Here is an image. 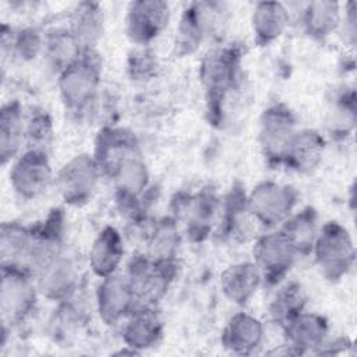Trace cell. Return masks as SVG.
Listing matches in <instances>:
<instances>
[{"mask_svg": "<svg viewBox=\"0 0 357 357\" xmlns=\"http://www.w3.org/2000/svg\"><path fill=\"white\" fill-rule=\"evenodd\" d=\"M103 10L99 3L81 1L70 15L68 29L84 49H95L103 33Z\"/></svg>", "mask_w": 357, "mask_h": 357, "instance_id": "obj_25", "label": "cell"}, {"mask_svg": "<svg viewBox=\"0 0 357 357\" xmlns=\"http://www.w3.org/2000/svg\"><path fill=\"white\" fill-rule=\"evenodd\" d=\"M298 257V251L282 229L258 237L252 245V258L261 272L262 283L269 286L280 283Z\"/></svg>", "mask_w": 357, "mask_h": 357, "instance_id": "obj_9", "label": "cell"}, {"mask_svg": "<svg viewBox=\"0 0 357 357\" xmlns=\"http://www.w3.org/2000/svg\"><path fill=\"white\" fill-rule=\"evenodd\" d=\"M38 287L26 269L15 265L1 266L0 312L1 328L22 324L35 310Z\"/></svg>", "mask_w": 357, "mask_h": 357, "instance_id": "obj_4", "label": "cell"}, {"mask_svg": "<svg viewBox=\"0 0 357 357\" xmlns=\"http://www.w3.org/2000/svg\"><path fill=\"white\" fill-rule=\"evenodd\" d=\"M298 192L293 185L272 180L259 181L247 194V206L255 222L275 227L286 222L294 212Z\"/></svg>", "mask_w": 357, "mask_h": 357, "instance_id": "obj_6", "label": "cell"}, {"mask_svg": "<svg viewBox=\"0 0 357 357\" xmlns=\"http://www.w3.org/2000/svg\"><path fill=\"white\" fill-rule=\"evenodd\" d=\"M248 218H252L247 206V192L238 184H234L225 201L223 219H222V236L244 241L245 236L250 233Z\"/></svg>", "mask_w": 357, "mask_h": 357, "instance_id": "obj_26", "label": "cell"}, {"mask_svg": "<svg viewBox=\"0 0 357 357\" xmlns=\"http://www.w3.org/2000/svg\"><path fill=\"white\" fill-rule=\"evenodd\" d=\"M342 8L337 1H310L301 15L304 33L314 40H325L339 29Z\"/></svg>", "mask_w": 357, "mask_h": 357, "instance_id": "obj_24", "label": "cell"}, {"mask_svg": "<svg viewBox=\"0 0 357 357\" xmlns=\"http://www.w3.org/2000/svg\"><path fill=\"white\" fill-rule=\"evenodd\" d=\"M339 29L342 31V36L344 38V43L354 46L356 43V3L349 1L344 6V11L340 15Z\"/></svg>", "mask_w": 357, "mask_h": 357, "instance_id": "obj_34", "label": "cell"}, {"mask_svg": "<svg viewBox=\"0 0 357 357\" xmlns=\"http://www.w3.org/2000/svg\"><path fill=\"white\" fill-rule=\"evenodd\" d=\"M54 181L53 169L45 149L28 148L20 153L10 169V184L24 199H35Z\"/></svg>", "mask_w": 357, "mask_h": 357, "instance_id": "obj_10", "label": "cell"}, {"mask_svg": "<svg viewBox=\"0 0 357 357\" xmlns=\"http://www.w3.org/2000/svg\"><path fill=\"white\" fill-rule=\"evenodd\" d=\"M100 75L102 63L95 49H84L75 61L63 68L57 86L66 110L75 116L88 112L96 100Z\"/></svg>", "mask_w": 357, "mask_h": 357, "instance_id": "obj_2", "label": "cell"}, {"mask_svg": "<svg viewBox=\"0 0 357 357\" xmlns=\"http://www.w3.org/2000/svg\"><path fill=\"white\" fill-rule=\"evenodd\" d=\"M177 211L185 219V231L192 243H202L212 231L213 218L218 211V197L209 187L178 201Z\"/></svg>", "mask_w": 357, "mask_h": 357, "instance_id": "obj_14", "label": "cell"}, {"mask_svg": "<svg viewBox=\"0 0 357 357\" xmlns=\"http://www.w3.org/2000/svg\"><path fill=\"white\" fill-rule=\"evenodd\" d=\"M241 57L237 45H227L211 50L201 61L199 77L206 91V114L213 126L222 123L225 99L238 84Z\"/></svg>", "mask_w": 357, "mask_h": 357, "instance_id": "obj_1", "label": "cell"}, {"mask_svg": "<svg viewBox=\"0 0 357 357\" xmlns=\"http://www.w3.org/2000/svg\"><path fill=\"white\" fill-rule=\"evenodd\" d=\"M297 132L296 116L284 103L269 105L259 117L258 144L271 166L283 165L289 146Z\"/></svg>", "mask_w": 357, "mask_h": 357, "instance_id": "obj_7", "label": "cell"}, {"mask_svg": "<svg viewBox=\"0 0 357 357\" xmlns=\"http://www.w3.org/2000/svg\"><path fill=\"white\" fill-rule=\"evenodd\" d=\"M180 247V231L176 219L166 216L152 229L146 241V255L153 261H174Z\"/></svg>", "mask_w": 357, "mask_h": 357, "instance_id": "obj_28", "label": "cell"}, {"mask_svg": "<svg viewBox=\"0 0 357 357\" xmlns=\"http://www.w3.org/2000/svg\"><path fill=\"white\" fill-rule=\"evenodd\" d=\"M178 271V262L153 261L146 254H135L127 265L126 278L130 280L138 305L155 307L167 293Z\"/></svg>", "mask_w": 357, "mask_h": 357, "instance_id": "obj_5", "label": "cell"}, {"mask_svg": "<svg viewBox=\"0 0 357 357\" xmlns=\"http://www.w3.org/2000/svg\"><path fill=\"white\" fill-rule=\"evenodd\" d=\"M127 318L123 329L126 347L139 353L159 343L163 335V321L152 305H137Z\"/></svg>", "mask_w": 357, "mask_h": 357, "instance_id": "obj_16", "label": "cell"}, {"mask_svg": "<svg viewBox=\"0 0 357 357\" xmlns=\"http://www.w3.org/2000/svg\"><path fill=\"white\" fill-rule=\"evenodd\" d=\"M264 324L248 312L234 314L222 331V346L238 356L254 353L264 342Z\"/></svg>", "mask_w": 357, "mask_h": 357, "instance_id": "obj_18", "label": "cell"}, {"mask_svg": "<svg viewBox=\"0 0 357 357\" xmlns=\"http://www.w3.org/2000/svg\"><path fill=\"white\" fill-rule=\"evenodd\" d=\"M282 331L293 353L303 354L305 351H317L325 343L329 324L324 315L304 310L286 324Z\"/></svg>", "mask_w": 357, "mask_h": 357, "instance_id": "obj_15", "label": "cell"}, {"mask_svg": "<svg viewBox=\"0 0 357 357\" xmlns=\"http://www.w3.org/2000/svg\"><path fill=\"white\" fill-rule=\"evenodd\" d=\"M261 284L262 276L254 261L233 264L220 275V290L236 305L248 304Z\"/></svg>", "mask_w": 357, "mask_h": 357, "instance_id": "obj_20", "label": "cell"}, {"mask_svg": "<svg viewBox=\"0 0 357 357\" xmlns=\"http://www.w3.org/2000/svg\"><path fill=\"white\" fill-rule=\"evenodd\" d=\"M350 346H353L350 339H347V337H337L333 342L324 343L315 353H319V354H339L340 351L347 350Z\"/></svg>", "mask_w": 357, "mask_h": 357, "instance_id": "obj_35", "label": "cell"}, {"mask_svg": "<svg viewBox=\"0 0 357 357\" xmlns=\"http://www.w3.org/2000/svg\"><path fill=\"white\" fill-rule=\"evenodd\" d=\"M43 50L60 73L82 54L84 47L68 28H54L45 35Z\"/></svg>", "mask_w": 357, "mask_h": 357, "instance_id": "obj_30", "label": "cell"}, {"mask_svg": "<svg viewBox=\"0 0 357 357\" xmlns=\"http://www.w3.org/2000/svg\"><path fill=\"white\" fill-rule=\"evenodd\" d=\"M170 6L162 0L131 1L126 13V33L135 45H148L167 26Z\"/></svg>", "mask_w": 357, "mask_h": 357, "instance_id": "obj_11", "label": "cell"}, {"mask_svg": "<svg viewBox=\"0 0 357 357\" xmlns=\"http://www.w3.org/2000/svg\"><path fill=\"white\" fill-rule=\"evenodd\" d=\"M8 46L10 53L13 52L21 60H33L45 46V38L35 28H24L18 32L7 33L6 25L1 26V49Z\"/></svg>", "mask_w": 357, "mask_h": 357, "instance_id": "obj_32", "label": "cell"}, {"mask_svg": "<svg viewBox=\"0 0 357 357\" xmlns=\"http://www.w3.org/2000/svg\"><path fill=\"white\" fill-rule=\"evenodd\" d=\"M53 137L52 117L46 110H35L25 121V139L29 148L45 149ZM46 151V149H45Z\"/></svg>", "mask_w": 357, "mask_h": 357, "instance_id": "obj_33", "label": "cell"}, {"mask_svg": "<svg viewBox=\"0 0 357 357\" xmlns=\"http://www.w3.org/2000/svg\"><path fill=\"white\" fill-rule=\"evenodd\" d=\"M326 141L324 135L314 128L297 130L283 165L297 173L310 174L318 169L324 159Z\"/></svg>", "mask_w": 357, "mask_h": 357, "instance_id": "obj_19", "label": "cell"}, {"mask_svg": "<svg viewBox=\"0 0 357 357\" xmlns=\"http://www.w3.org/2000/svg\"><path fill=\"white\" fill-rule=\"evenodd\" d=\"M38 291L50 301H64L78 290V271L63 252L45 264L35 275Z\"/></svg>", "mask_w": 357, "mask_h": 357, "instance_id": "obj_13", "label": "cell"}, {"mask_svg": "<svg viewBox=\"0 0 357 357\" xmlns=\"http://www.w3.org/2000/svg\"><path fill=\"white\" fill-rule=\"evenodd\" d=\"M124 255L120 231L114 226H105L92 241L88 262L92 273L99 279L117 272Z\"/></svg>", "mask_w": 357, "mask_h": 357, "instance_id": "obj_21", "label": "cell"}, {"mask_svg": "<svg viewBox=\"0 0 357 357\" xmlns=\"http://www.w3.org/2000/svg\"><path fill=\"white\" fill-rule=\"evenodd\" d=\"M32 229L17 222H4L0 230L1 266L15 265L24 268L32 243Z\"/></svg>", "mask_w": 357, "mask_h": 357, "instance_id": "obj_27", "label": "cell"}, {"mask_svg": "<svg viewBox=\"0 0 357 357\" xmlns=\"http://www.w3.org/2000/svg\"><path fill=\"white\" fill-rule=\"evenodd\" d=\"M290 21L287 7L280 1H259L251 15L255 43L266 46L279 39Z\"/></svg>", "mask_w": 357, "mask_h": 357, "instance_id": "obj_22", "label": "cell"}, {"mask_svg": "<svg viewBox=\"0 0 357 357\" xmlns=\"http://www.w3.org/2000/svg\"><path fill=\"white\" fill-rule=\"evenodd\" d=\"M305 303L307 297L303 286L297 282H289L276 291L269 304L271 319L283 328L305 310Z\"/></svg>", "mask_w": 357, "mask_h": 357, "instance_id": "obj_31", "label": "cell"}, {"mask_svg": "<svg viewBox=\"0 0 357 357\" xmlns=\"http://www.w3.org/2000/svg\"><path fill=\"white\" fill-rule=\"evenodd\" d=\"M311 252L322 276L329 282L342 280L356 262L353 237L343 225L335 220L318 229Z\"/></svg>", "mask_w": 357, "mask_h": 357, "instance_id": "obj_3", "label": "cell"}, {"mask_svg": "<svg viewBox=\"0 0 357 357\" xmlns=\"http://www.w3.org/2000/svg\"><path fill=\"white\" fill-rule=\"evenodd\" d=\"M318 215L312 206H305L282 223V230L290 238L300 255L311 252L317 233H318Z\"/></svg>", "mask_w": 357, "mask_h": 357, "instance_id": "obj_29", "label": "cell"}, {"mask_svg": "<svg viewBox=\"0 0 357 357\" xmlns=\"http://www.w3.org/2000/svg\"><path fill=\"white\" fill-rule=\"evenodd\" d=\"M216 3H191L183 11L177 25L174 47L178 56L194 53L201 45L205 32L212 24V11Z\"/></svg>", "mask_w": 357, "mask_h": 357, "instance_id": "obj_17", "label": "cell"}, {"mask_svg": "<svg viewBox=\"0 0 357 357\" xmlns=\"http://www.w3.org/2000/svg\"><path fill=\"white\" fill-rule=\"evenodd\" d=\"M25 139V120L18 100H10L0 110V159L6 166L13 162L21 151Z\"/></svg>", "mask_w": 357, "mask_h": 357, "instance_id": "obj_23", "label": "cell"}, {"mask_svg": "<svg viewBox=\"0 0 357 357\" xmlns=\"http://www.w3.org/2000/svg\"><path fill=\"white\" fill-rule=\"evenodd\" d=\"M100 173L102 169L93 155L79 153L60 167L54 184L67 205L82 206L92 198Z\"/></svg>", "mask_w": 357, "mask_h": 357, "instance_id": "obj_8", "label": "cell"}, {"mask_svg": "<svg viewBox=\"0 0 357 357\" xmlns=\"http://www.w3.org/2000/svg\"><path fill=\"white\" fill-rule=\"evenodd\" d=\"M99 318L106 325H116L127 318L138 305L135 291L130 280L120 275L100 279L95 293Z\"/></svg>", "mask_w": 357, "mask_h": 357, "instance_id": "obj_12", "label": "cell"}]
</instances>
